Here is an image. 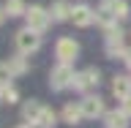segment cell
<instances>
[{"instance_id": "obj_1", "label": "cell", "mask_w": 131, "mask_h": 128, "mask_svg": "<svg viewBox=\"0 0 131 128\" xmlns=\"http://www.w3.org/2000/svg\"><path fill=\"white\" fill-rule=\"evenodd\" d=\"M14 44H16V49H19V55H33V52H38V46H41V33H36L33 27H22V30H16Z\"/></svg>"}, {"instance_id": "obj_2", "label": "cell", "mask_w": 131, "mask_h": 128, "mask_svg": "<svg viewBox=\"0 0 131 128\" xmlns=\"http://www.w3.org/2000/svg\"><path fill=\"white\" fill-rule=\"evenodd\" d=\"M74 68L71 63H57L55 68H52V74H49V85H52V90H66L74 85Z\"/></svg>"}, {"instance_id": "obj_3", "label": "cell", "mask_w": 131, "mask_h": 128, "mask_svg": "<svg viewBox=\"0 0 131 128\" xmlns=\"http://www.w3.org/2000/svg\"><path fill=\"white\" fill-rule=\"evenodd\" d=\"M25 22H27V27H33L36 33H47L49 22H52V14L44 11L41 6H30L25 11Z\"/></svg>"}, {"instance_id": "obj_4", "label": "cell", "mask_w": 131, "mask_h": 128, "mask_svg": "<svg viewBox=\"0 0 131 128\" xmlns=\"http://www.w3.org/2000/svg\"><path fill=\"white\" fill-rule=\"evenodd\" d=\"M77 55H79V44H77L74 38H68V36L57 38V44H55V57H57V63H74Z\"/></svg>"}, {"instance_id": "obj_5", "label": "cell", "mask_w": 131, "mask_h": 128, "mask_svg": "<svg viewBox=\"0 0 131 128\" xmlns=\"http://www.w3.org/2000/svg\"><path fill=\"white\" fill-rule=\"evenodd\" d=\"M98 82H101V74H98V68H85V71H79L77 76H74V90H79V93H88V90L98 87Z\"/></svg>"}, {"instance_id": "obj_6", "label": "cell", "mask_w": 131, "mask_h": 128, "mask_svg": "<svg viewBox=\"0 0 131 128\" xmlns=\"http://www.w3.org/2000/svg\"><path fill=\"white\" fill-rule=\"evenodd\" d=\"M104 49H106V55L109 57H126V44H123V30L120 27H112V30H106V44H104Z\"/></svg>"}, {"instance_id": "obj_7", "label": "cell", "mask_w": 131, "mask_h": 128, "mask_svg": "<svg viewBox=\"0 0 131 128\" xmlns=\"http://www.w3.org/2000/svg\"><path fill=\"white\" fill-rule=\"evenodd\" d=\"M79 106H82V114H85V120H96V117H104L106 114V109H104V101L98 96H85L79 101Z\"/></svg>"}, {"instance_id": "obj_8", "label": "cell", "mask_w": 131, "mask_h": 128, "mask_svg": "<svg viewBox=\"0 0 131 128\" xmlns=\"http://www.w3.org/2000/svg\"><path fill=\"white\" fill-rule=\"evenodd\" d=\"M71 22L77 25V27H90V25L96 22V11L90 6H85V3H79V6H74V11H71Z\"/></svg>"}, {"instance_id": "obj_9", "label": "cell", "mask_w": 131, "mask_h": 128, "mask_svg": "<svg viewBox=\"0 0 131 128\" xmlns=\"http://www.w3.org/2000/svg\"><path fill=\"white\" fill-rule=\"evenodd\" d=\"M112 93L117 101H123V98L131 96V76H126V74H115L112 76Z\"/></svg>"}, {"instance_id": "obj_10", "label": "cell", "mask_w": 131, "mask_h": 128, "mask_svg": "<svg viewBox=\"0 0 131 128\" xmlns=\"http://www.w3.org/2000/svg\"><path fill=\"white\" fill-rule=\"evenodd\" d=\"M128 114L123 109H115V112H106L104 114V128H128Z\"/></svg>"}, {"instance_id": "obj_11", "label": "cell", "mask_w": 131, "mask_h": 128, "mask_svg": "<svg viewBox=\"0 0 131 128\" xmlns=\"http://www.w3.org/2000/svg\"><path fill=\"white\" fill-rule=\"evenodd\" d=\"M71 11H74V6H71V3H66V0H55L52 8H49V14H52L55 22H66V19H71Z\"/></svg>"}, {"instance_id": "obj_12", "label": "cell", "mask_w": 131, "mask_h": 128, "mask_svg": "<svg viewBox=\"0 0 131 128\" xmlns=\"http://www.w3.org/2000/svg\"><path fill=\"white\" fill-rule=\"evenodd\" d=\"M96 25H98V27H104V33H106V30H112V27H117V16H115L106 6H101L96 11Z\"/></svg>"}, {"instance_id": "obj_13", "label": "cell", "mask_w": 131, "mask_h": 128, "mask_svg": "<svg viewBox=\"0 0 131 128\" xmlns=\"http://www.w3.org/2000/svg\"><path fill=\"white\" fill-rule=\"evenodd\" d=\"M41 114H44V106H41L38 101H27V104L22 106V120L25 123H38Z\"/></svg>"}, {"instance_id": "obj_14", "label": "cell", "mask_w": 131, "mask_h": 128, "mask_svg": "<svg viewBox=\"0 0 131 128\" xmlns=\"http://www.w3.org/2000/svg\"><path fill=\"white\" fill-rule=\"evenodd\" d=\"M60 114H63V123H68V125H79V120H85L79 104H66Z\"/></svg>"}, {"instance_id": "obj_15", "label": "cell", "mask_w": 131, "mask_h": 128, "mask_svg": "<svg viewBox=\"0 0 131 128\" xmlns=\"http://www.w3.org/2000/svg\"><path fill=\"white\" fill-rule=\"evenodd\" d=\"M101 6H106L117 19H126L128 16V3L126 0H101Z\"/></svg>"}, {"instance_id": "obj_16", "label": "cell", "mask_w": 131, "mask_h": 128, "mask_svg": "<svg viewBox=\"0 0 131 128\" xmlns=\"http://www.w3.org/2000/svg\"><path fill=\"white\" fill-rule=\"evenodd\" d=\"M3 8H6V14L8 16H25V0H6L3 3Z\"/></svg>"}, {"instance_id": "obj_17", "label": "cell", "mask_w": 131, "mask_h": 128, "mask_svg": "<svg viewBox=\"0 0 131 128\" xmlns=\"http://www.w3.org/2000/svg\"><path fill=\"white\" fill-rule=\"evenodd\" d=\"M19 101V93H16L14 85H3L0 87V104H16Z\"/></svg>"}, {"instance_id": "obj_18", "label": "cell", "mask_w": 131, "mask_h": 128, "mask_svg": "<svg viewBox=\"0 0 131 128\" xmlns=\"http://www.w3.org/2000/svg\"><path fill=\"white\" fill-rule=\"evenodd\" d=\"M8 65H11L14 76H22V74L27 71V60H25V55H19V57H11V60H8Z\"/></svg>"}, {"instance_id": "obj_19", "label": "cell", "mask_w": 131, "mask_h": 128, "mask_svg": "<svg viewBox=\"0 0 131 128\" xmlns=\"http://www.w3.org/2000/svg\"><path fill=\"white\" fill-rule=\"evenodd\" d=\"M11 79H14L11 65H8V63H0V87H3V85H11Z\"/></svg>"}, {"instance_id": "obj_20", "label": "cell", "mask_w": 131, "mask_h": 128, "mask_svg": "<svg viewBox=\"0 0 131 128\" xmlns=\"http://www.w3.org/2000/svg\"><path fill=\"white\" fill-rule=\"evenodd\" d=\"M38 123H44V125H55V112H52V109H47V106H44V114H41V120Z\"/></svg>"}, {"instance_id": "obj_21", "label": "cell", "mask_w": 131, "mask_h": 128, "mask_svg": "<svg viewBox=\"0 0 131 128\" xmlns=\"http://www.w3.org/2000/svg\"><path fill=\"white\" fill-rule=\"evenodd\" d=\"M120 109H123V112H126V114L131 117V96H128V98H123V101H120Z\"/></svg>"}, {"instance_id": "obj_22", "label": "cell", "mask_w": 131, "mask_h": 128, "mask_svg": "<svg viewBox=\"0 0 131 128\" xmlns=\"http://www.w3.org/2000/svg\"><path fill=\"white\" fill-rule=\"evenodd\" d=\"M22 128H49V125H44V123H25Z\"/></svg>"}, {"instance_id": "obj_23", "label": "cell", "mask_w": 131, "mask_h": 128, "mask_svg": "<svg viewBox=\"0 0 131 128\" xmlns=\"http://www.w3.org/2000/svg\"><path fill=\"white\" fill-rule=\"evenodd\" d=\"M123 60H126V65H128V68H131V49H128V52H126V57H123Z\"/></svg>"}, {"instance_id": "obj_24", "label": "cell", "mask_w": 131, "mask_h": 128, "mask_svg": "<svg viewBox=\"0 0 131 128\" xmlns=\"http://www.w3.org/2000/svg\"><path fill=\"white\" fill-rule=\"evenodd\" d=\"M6 16H8V14H6V8H0V25H3V19H6Z\"/></svg>"}]
</instances>
